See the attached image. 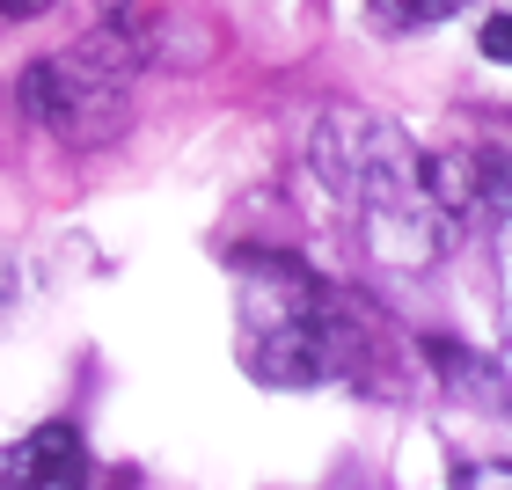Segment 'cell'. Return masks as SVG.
<instances>
[{
  "label": "cell",
  "instance_id": "6da1fadb",
  "mask_svg": "<svg viewBox=\"0 0 512 490\" xmlns=\"http://www.w3.org/2000/svg\"><path fill=\"white\" fill-rule=\"evenodd\" d=\"M315 176L337 191V205L359 220V235L395 264H425L447 242L454 205L469 198L454 183V161L417 154L403 125L359 118V110H330L315 132Z\"/></svg>",
  "mask_w": 512,
  "mask_h": 490
},
{
  "label": "cell",
  "instance_id": "7a4b0ae2",
  "mask_svg": "<svg viewBox=\"0 0 512 490\" xmlns=\"http://www.w3.org/2000/svg\"><path fill=\"white\" fill-rule=\"evenodd\" d=\"M132 81H139V37L125 22H110V30H88L81 44L37 59L30 81H22V103H30V118L44 132L74 139V147H96V139L118 132Z\"/></svg>",
  "mask_w": 512,
  "mask_h": 490
},
{
  "label": "cell",
  "instance_id": "3957f363",
  "mask_svg": "<svg viewBox=\"0 0 512 490\" xmlns=\"http://www.w3.org/2000/svg\"><path fill=\"white\" fill-rule=\"evenodd\" d=\"M249 359L264 381H330L337 373V308L322 300L300 271H264L256 264L249 293Z\"/></svg>",
  "mask_w": 512,
  "mask_h": 490
},
{
  "label": "cell",
  "instance_id": "277c9868",
  "mask_svg": "<svg viewBox=\"0 0 512 490\" xmlns=\"http://www.w3.org/2000/svg\"><path fill=\"white\" fill-rule=\"evenodd\" d=\"M0 476H8V483H30V490L81 483V476H88V447H81V432L59 417V425H37L30 439H22V447H8Z\"/></svg>",
  "mask_w": 512,
  "mask_h": 490
},
{
  "label": "cell",
  "instance_id": "5b68a950",
  "mask_svg": "<svg viewBox=\"0 0 512 490\" xmlns=\"http://www.w3.org/2000/svg\"><path fill=\"white\" fill-rule=\"evenodd\" d=\"M461 8H469V0H374L381 30H425V22H447Z\"/></svg>",
  "mask_w": 512,
  "mask_h": 490
},
{
  "label": "cell",
  "instance_id": "8992f818",
  "mask_svg": "<svg viewBox=\"0 0 512 490\" xmlns=\"http://www.w3.org/2000/svg\"><path fill=\"white\" fill-rule=\"evenodd\" d=\"M483 59L512 66V15H491V22H483Z\"/></svg>",
  "mask_w": 512,
  "mask_h": 490
},
{
  "label": "cell",
  "instance_id": "52a82bcc",
  "mask_svg": "<svg viewBox=\"0 0 512 490\" xmlns=\"http://www.w3.org/2000/svg\"><path fill=\"white\" fill-rule=\"evenodd\" d=\"M52 0H0V22H37Z\"/></svg>",
  "mask_w": 512,
  "mask_h": 490
},
{
  "label": "cell",
  "instance_id": "ba28073f",
  "mask_svg": "<svg viewBox=\"0 0 512 490\" xmlns=\"http://www.w3.org/2000/svg\"><path fill=\"white\" fill-rule=\"evenodd\" d=\"M8 315H15V264L0 256V322H8Z\"/></svg>",
  "mask_w": 512,
  "mask_h": 490
},
{
  "label": "cell",
  "instance_id": "9c48e42d",
  "mask_svg": "<svg viewBox=\"0 0 512 490\" xmlns=\"http://www.w3.org/2000/svg\"><path fill=\"white\" fill-rule=\"evenodd\" d=\"M469 483H512V469H469Z\"/></svg>",
  "mask_w": 512,
  "mask_h": 490
},
{
  "label": "cell",
  "instance_id": "30bf717a",
  "mask_svg": "<svg viewBox=\"0 0 512 490\" xmlns=\"http://www.w3.org/2000/svg\"><path fill=\"white\" fill-rule=\"evenodd\" d=\"M103 8H118V0H103Z\"/></svg>",
  "mask_w": 512,
  "mask_h": 490
}]
</instances>
